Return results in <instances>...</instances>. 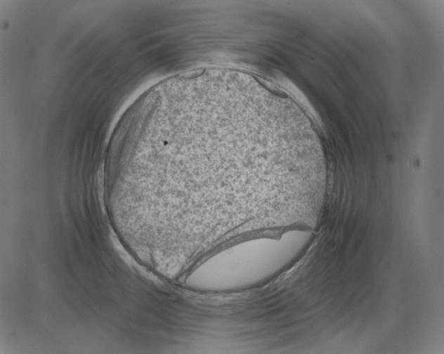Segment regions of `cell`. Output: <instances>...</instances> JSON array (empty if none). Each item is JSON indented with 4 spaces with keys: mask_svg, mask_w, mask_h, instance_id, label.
Here are the masks:
<instances>
[{
    "mask_svg": "<svg viewBox=\"0 0 444 354\" xmlns=\"http://www.w3.org/2000/svg\"><path fill=\"white\" fill-rule=\"evenodd\" d=\"M138 137L150 166L188 171L184 193L197 210L214 206L226 217L266 204L277 191L273 153L256 124L234 103H171L140 122Z\"/></svg>",
    "mask_w": 444,
    "mask_h": 354,
    "instance_id": "obj_1",
    "label": "cell"
},
{
    "mask_svg": "<svg viewBox=\"0 0 444 354\" xmlns=\"http://www.w3.org/2000/svg\"><path fill=\"white\" fill-rule=\"evenodd\" d=\"M309 239L306 231L290 230L235 243L199 264L187 276L185 284L192 289L214 291L255 284L273 275Z\"/></svg>",
    "mask_w": 444,
    "mask_h": 354,
    "instance_id": "obj_2",
    "label": "cell"
}]
</instances>
